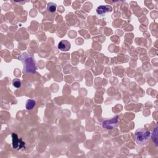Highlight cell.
<instances>
[{
  "instance_id": "cell-1",
  "label": "cell",
  "mask_w": 158,
  "mask_h": 158,
  "mask_svg": "<svg viewBox=\"0 0 158 158\" xmlns=\"http://www.w3.org/2000/svg\"><path fill=\"white\" fill-rule=\"evenodd\" d=\"M19 59L23 64V73H35L38 69L37 64L33 55L27 52H23L19 56Z\"/></svg>"
},
{
  "instance_id": "cell-2",
  "label": "cell",
  "mask_w": 158,
  "mask_h": 158,
  "mask_svg": "<svg viewBox=\"0 0 158 158\" xmlns=\"http://www.w3.org/2000/svg\"><path fill=\"white\" fill-rule=\"evenodd\" d=\"M150 131L145 128H139L135 132V138L136 143L139 146H144L148 144L149 142L151 137Z\"/></svg>"
},
{
  "instance_id": "cell-3",
  "label": "cell",
  "mask_w": 158,
  "mask_h": 158,
  "mask_svg": "<svg viewBox=\"0 0 158 158\" xmlns=\"http://www.w3.org/2000/svg\"><path fill=\"white\" fill-rule=\"evenodd\" d=\"M118 116L116 115L115 117L111 119H105L102 122V126L103 128L107 130H112L116 128L118 125Z\"/></svg>"
},
{
  "instance_id": "cell-4",
  "label": "cell",
  "mask_w": 158,
  "mask_h": 158,
  "mask_svg": "<svg viewBox=\"0 0 158 158\" xmlns=\"http://www.w3.org/2000/svg\"><path fill=\"white\" fill-rule=\"evenodd\" d=\"M12 145L14 149L20 150L25 146V142H23L21 138H19L18 135L15 133H12Z\"/></svg>"
},
{
  "instance_id": "cell-5",
  "label": "cell",
  "mask_w": 158,
  "mask_h": 158,
  "mask_svg": "<svg viewBox=\"0 0 158 158\" xmlns=\"http://www.w3.org/2000/svg\"><path fill=\"white\" fill-rule=\"evenodd\" d=\"M112 11V7L110 5H101L96 9V12L99 15H102L106 12H110Z\"/></svg>"
},
{
  "instance_id": "cell-6",
  "label": "cell",
  "mask_w": 158,
  "mask_h": 158,
  "mask_svg": "<svg viewBox=\"0 0 158 158\" xmlns=\"http://www.w3.org/2000/svg\"><path fill=\"white\" fill-rule=\"evenodd\" d=\"M59 49L62 51H68L71 47L70 43L67 40H62L60 41L57 46Z\"/></svg>"
},
{
  "instance_id": "cell-7",
  "label": "cell",
  "mask_w": 158,
  "mask_h": 158,
  "mask_svg": "<svg viewBox=\"0 0 158 158\" xmlns=\"http://www.w3.org/2000/svg\"><path fill=\"white\" fill-rule=\"evenodd\" d=\"M35 104H36L35 101L33 99H30L27 101L26 104H25V107L27 110H31L34 107Z\"/></svg>"
},
{
  "instance_id": "cell-8",
  "label": "cell",
  "mask_w": 158,
  "mask_h": 158,
  "mask_svg": "<svg viewBox=\"0 0 158 158\" xmlns=\"http://www.w3.org/2000/svg\"><path fill=\"white\" fill-rule=\"evenodd\" d=\"M56 7H57V6L55 3L52 2L48 3L47 9L48 11H49L51 12H54L56 10Z\"/></svg>"
},
{
  "instance_id": "cell-9",
  "label": "cell",
  "mask_w": 158,
  "mask_h": 158,
  "mask_svg": "<svg viewBox=\"0 0 158 158\" xmlns=\"http://www.w3.org/2000/svg\"><path fill=\"white\" fill-rule=\"evenodd\" d=\"M12 85L15 88H19L21 86V81L18 78H15L12 81Z\"/></svg>"
},
{
  "instance_id": "cell-10",
  "label": "cell",
  "mask_w": 158,
  "mask_h": 158,
  "mask_svg": "<svg viewBox=\"0 0 158 158\" xmlns=\"http://www.w3.org/2000/svg\"><path fill=\"white\" fill-rule=\"evenodd\" d=\"M157 127H156L155 128V129H154V130L153 131V133H152V139L154 141L156 146H157Z\"/></svg>"
}]
</instances>
